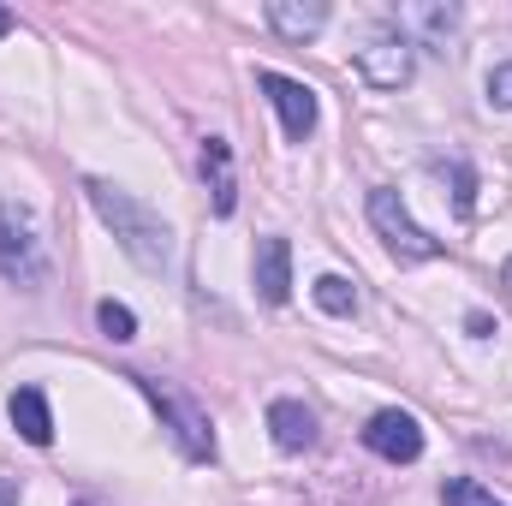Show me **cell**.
Segmentation results:
<instances>
[{
    "label": "cell",
    "instance_id": "obj_1",
    "mask_svg": "<svg viewBox=\"0 0 512 506\" xmlns=\"http://www.w3.org/2000/svg\"><path fill=\"white\" fill-rule=\"evenodd\" d=\"M84 197H90V209L108 221V233L120 239V251H126L143 274H167V268H173V227H167L149 203H137L131 191L114 185V179H84Z\"/></svg>",
    "mask_w": 512,
    "mask_h": 506
},
{
    "label": "cell",
    "instance_id": "obj_2",
    "mask_svg": "<svg viewBox=\"0 0 512 506\" xmlns=\"http://www.w3.org/2000/svg\"><path fill=\"white\" fill-rule=\"evenodd\" d=\"M143 387V399L161 411V429H173V441H179V453L191 459V465H209L215 459V423H209V411L191 399V393H179L173 381H155V376H131Z\"/></svg>",
    "mask_w": 512,
    "mask_h": 506
},
{
    "label": "cell",
    "instance_id": "obj_3",
    "mask_svg": "<svg viewBox=\"0 0 512 506\" xmlns=\"http://www.w3.org/2000/svg\"><path fill=\"white\" fill-rule=\"evenodd\" d=\"M0 274L24 292L48 286V251L36 239V221L18 203H0Z\"/></svg>",
    "mask_w": 512,
    "mask_h": 506
},
{
    "label": "cell",
    "instance_id": "obj_4",
    "mask_svg": "<svg viewBox=\"0 0 512 506\" xmlns=\"http://www.w3.org/2000/svg\"><path fill=\"white\" fill-rule=\"evenodd\" d=\"M370 227L382 233V245L393 251V262H435V256H441V239H435V233H423V227L411 221L405 197H399V191H387V185L370 191Z\"/></svg>",
    "mask_w": 512,
    "mask_h": 506
},
{
    "label": "cell",
    "instance_id": "obj_5",
    "mask_svg": "<svg viewBox=\"0 0 512 506\" xmlns=\"http://www.w3.org/2000/svg\"><path fill=\"white\" fill-rule=\"evenodd\" d=\"M358 72H364L370 90H399V84H411V72H417V42H411L399 24H387V30L370 36V48H358Z\"/></svg>",
    "mask_w": 512,
    "mask_h": 506
},
{
    "label": "cell",
    "instance_id": "obj_6",
    "mask_svg": "<svg viewBox=\"0 0 512 506\" xmlns=\"http://www.w3.org/2000/svg\"><path fill=\"white\" fill-rule=\"evenodd\" d=\"M256 90L274 102V114H280V131L292 137V143H304L316 120H322V108H316V90L304 84V78H286V72H256Z\"/></svg>",
    "mask_w": 512,
    "mask_h": 506
},
{
    "label": "cell",
    "instance_id": "obj_7",
    "mask_svg": "<svg viewBox=\"0 0 512 506\" xmlns=\"http://www.w3.org/2000/svg\"><path fill=\"white\" fill-rule=\"evenodd\" d=\"M364 447L387 465H417L423 459V423L411 411H376L364 423Z\"/></svg>",
    "mask_w": 512,
    "mask_h": 506
},
{
    "label": "cell",
    "instance_id": "obj_8",
    "mask_svg": "<svg viewBox=\"0 0 512 506\" xmlns=\"http://www.w3.org/2000/svg\"><path fill=\"white\" fill-rule=\"evenodd\" d=\"M268 435H274L280 453H304V447H316V411L304 399H274L268 405Z\"/></svg>",
    "mask_w": 512,
    "mask_h": 506
},
{
    "label": "cell",
    "instance_id": "obj_9",
    "mask_svg": "<svg viewBox=\"0 0 512 506\" xmlns=\"http://www.w3.org/2000/svg\"><path fill=\"white\" fill-rule=\"evenodd\" d=\"M262 18H268L274 36H286V42H310V36L328 24V6H322V0H268Z\"/></svg>",
    "mask_w": 512,
    "mask_h": 506
},
{
    "label": "cell",
    "instance_id": "obj_10",
    "mask_svg": "<svg viewBox=\"0 0 512 506\" xmlns=\"http://www.w3.org/2000/svg\"><path fill=\"white\" fill-rule=\"evenodd\" d=\"M203 179H209L215 215H233V209H239V179H233V149H227V137H203Z\"/></svg>",
    "mask_w": 512,
    "mask_h": 506
},
{
    "label": "cell",
    "instance_id": "obj_11",
    "mask_svg": "<svg viewBox=\"0 0 512 506\" xmlns=\"http://www.w3.org/2000/svg\"><path fill=\"white\" fill-rule=\"evenodd\" d=\"M256 292H262V304H286L292 298V245L286 239H262L256 245Z\"/></svg>",
    "mask_w": 512,
    "mask_h": 506
},
{
    "label": "cell",
    "instance_id": "obj_12",
    "mask_svg": "<svg viewBox=\"0 0 512 506\" xmlns=\"http://www.w3.org/2000/svg\"><path fill=\"white\" fill-rule=\"evenodd\" d=\"M6 417H12V429H18L30 447H48V441H54V411H48L42 387H18V393L6 399Z\"/></svg>",
    "mask_w": 512,
    "mask_h": 506
},
{
    "label": "cell",
    "instance_id": "obj_13",
    "mask_svg": "<svg viewBox=\"0 0 512 506\" xmlns=\"http://www.w3.org/2000/svg\"><path fill=\"white\" fill-rule=\"evenodd\" d=\"M405 24L429 30V42H447L453 24H459V12H453V6H405V12H399V30H405Z\"/></svg>",
    "mask_w": 512,
    "mask_h": 506
},
{
    "label": "cell",
    "instance_id": "obj_14",
    "mask_svg": "<svg viewBox=\"0 0 512 506\" xmlns=\"http://www.w3.org/2000/svg\"><path fill=\"white\" fill-rule=\"evenodd\" d=\"M310 292H316V304H322L328 316H352V310H358V286H352L346 274H322Z\"/></svg>",
    "mask_w": 512,
    "mask_h": 506
},
{
    "label": "cell",
    "instance_id": "obj_15",
    "mask_svg": "<svg viewBox=\"0 0 512 506\" xmlns=\"http://www.w3.org/2000/svg\"><path fill=\"white\" fill-rule=\"evenodd\" d=\"M441 506H507L495 489H483L477 477H447L441 483Z\"/></svg>",
    "mask_w": 512,
    "mask_h": 506
},
{
    "label": "cell",
    "instance_id": "obj_16",
    "mask_svg": "<svg viewBox=\"0 0 512 506\" xmlns=\"http://www.w3.org/2000/svg\"><path fill=\"white\" fill-rule=\"evenodd\" d=\"M96 322H102V334H108V340H120V346L137 340V316H131L126 304H114V298H108V304H96Z\"/></svg>",
    "mask_w": 512,
    "mask_h": 506
},
{
    "label": "cell",
    "instance_id": "obj_17",
    "mask_svg": "<svg viewBox=\"0 0 512 506\" xmlns=\"http://www.w3.org/2000/svg\"><path fill=\"white\" fill-rule=\"evenodd\" d=\"M483 90H489V108H512V60H501V66L483 78Z\"/></svg>",
    "mask_w": 512,
    "mask_h": 506
},
{
    "label": "cell",
    "instance_id": "obj_18",
    "mask_svg": "<svg viewBox=\"0 0 512 506\" xmlns=\"http://www.w3.org/2000/svg\"><path fill=\"white\" fill-rule=\"evenodd\" d=\"M453 203H459V215H471V203H477V179L465 161H453Z\"/></svg>",
    "mask_w": 512,
    "mask_h": 506
},
{
    "label": "cell",
    "instance_id": "obj_19",
    "mask_svg": "<svg viewBox=\"0 0 512 506\" xmlns=\"http://www.w3.org/2000/svg\"><path fill=\"white\" fill-rule=\"evenodd\" d=\"M465 328H471V334H477V340H489V334H495V322H489V316H483V310H471V316H465Z\"/></svg>",
    "mask_w": 512,
    "mask_h": 506
},
{
    "label": "cell",
    "instance_id": "obj_20",
    "mask_svg": "<svg viewBox=\"0 0 512 506\" xmlns=\"http://www.w3.org/2000/svg\"><path fill=\"white\" fill-rule=\"evenodd\" d=\"M0 506H18V483L12 477H0Z\"/></svg>",
    "mask_w": 512,
    "mask_h": 506
},
{
    "label": "cell",
    "instance_id": "obj_21",
    "mask_svg": "<svg viewBox=\"0 0 512 506\" xmlns=\"http://www.w3.org/2000/svg\"><path fill=\"white\" fill-rule=\"evenodd\" d=\"M0 36H12V12L6 6H0Z\"/></svg>",
    "mask_w": 512,
    "mask_h": 506
},
{
    "label": "cell",
    "instance_id": "obj_22",
    "mask_svg": "<svg viewBox=\"0 0 512 506\" xmlns=\"http://www.w3.org/2000/svg\"><path fill=\"white\" fill-rule=\"evenodd\" d=\"M501 286H507V292H512V256H507V268H501Z\"/></svg>",
    "mask_w": 512,
    "mask_h": 506
}]
</instances>
